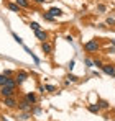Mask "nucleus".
Returning a JSON list of instances; mask_svg holds the SVG:
<instances>
[{
	"label": "nucleus",
	"mask_w": 115,
	"mask_h": 121,
	"mask_svg": "<svg viewBox=\"0 0 115 121\" xmlns=\"http://www.w3.org/2000/svg\"><path fill=\"white\" fill-rule=\"evenodd\" d=\"M82 48H84V51H86V52L92 54V52H97V51L100 49V43L97 41V38H94V39L87 41L86 44H82Z\"/></svg>",
	"instance_id": "f257e3e1"
},
{
	"label": "nucleus",
	"mask_w": 115,
	"mask_h": 121,
	"mask_svg": "<svg viewBox=\"0 0 115 121\" xmlns=\"http://www.w3.org/2000/svg\"><path fill=\"white\" fill-rule=\"evenodd\" d=\"M28 77H30V74L26 72V70H23V69H20V70H17L15 72V80H17V85H23L25 82L28 80Z\"/></svg>",
	"instance_id": "f03ea898"
},
{
	"label": "nucleus",
	"mask_w": 115,
	"mask_h": 121,
	"mask_svg": "<svg viewBox=\"0 0 115 121\" xmlns=\"http://www.w3.org/2000/svg\"><path fill=\"white\" fill-rule=\"evenodd\" d=\"M17 95V88H12V87H0V97L2 98H7V97H15Z\"/></svg>",
	"instance_id": "7ed1b4c3"
},
{
	"label": "nucleus",
	"mask_w": 115,
	"mask_h": 121,
	"mask_svg": "<svg viewBox=\"0 0 115 121\" xmlns=\"http://www.w3.org/2000/svg\"><path fill=\"white\" fill-rule=\"evenodd\" d=\"M3 106L8 108V110H13V108L18 106V101L15 97H7V98H3Z\"/></svg>",
	"instance_id": "20e7f679"
},
{
	"label": "nucleus",
	"mask_w": 115,
	"mask_h": 121,
	"mask_svg": "<svg viewBox=\"0 0 115 121\" xmlns=\"http://www.w3.org/2000/svg\"><path fill=\"white\" fill-rule=\"evenodd\" d=\"M53 49H54V48H53V43H49V41H43V43H41V51H43L46 56H51V54H53Z\"/></svg>",
	"instance_id": "39448f33"
},
{
	"label": "nucleus",
	"mask_w": 115,
	"mask_h": 121,
	"mask_svg": "<svg viewBox=\"0 0 115 121\" xmlns=\"http://www.w3.org/2000/svg\"><path fill=\"white\" fill-rule=\"evenodd\" d=\"M100 69H102L104 74H107V75H110V77H114V79H115V65H114V64H104Z\"/></svg>",
	"instance_id": "423d86ee"
},
{
	"label": "nucleus",
	"mask_w": 115,
	"mask_h": 121,
	"mask_svg": "<svg viewBox=\"0 0 115 121\" xmlns=\"http://www.w3.org/2000/svg\"><path fill=\"white\" fill-rule=\"evenodd\" d=\"M31 106H33V105H31L30 101L26 100V98H23L21 101H18V106H17V108H18L20 111H30V110H31Z\"/></svg>",
	"instance_id": "0eeeda50"
},
{
	"label": "nucleus",
	"mask_w": 115,
	"mask_h": 121,
	"mask_svg": "<svg viewBox=\"0 0 115 121\" xmlns=\"http://www.w3.org/2000/svg\"><path fill=\"white\" fill-rule=\"evenodd\" d=\"M35 36H36V39H39L41 43H43V41H48V31L38 30V31H35Z\"/></svg>",
	"instance_id": "6e6552de"
},
{
	"label": "nucleus",
	"mask_w": 115,
	"mask_h": 121,
	"mask_svg": "<svg viewBox=\"0 0 115 121\" xmlns=\"http://www.w3.org/2000/svg\"><path fill=\"white\" fill-rule=\"evenodd\" d=\"M7 8H8L10 12H13V13H20V12H21V7L17 5L15 2H7Z\"/></svg>",
	"instance_id": "1a4fd4ad"
},
{
	"label": "nucleus",
	"mask_w": 115,
	"mask_h": 121,
	"mask_svg": "<svg viewBox=\"0 0 115 121\" xmlns=\"http://www.w3.org/2000/svg\"><path fill=\"white\" fill-rule=\"evenodd\" d=\"M25 98L30 101L31 105H36V103H38V95H36L35 92H28V93L25 95Z\"/></svg>",
	"instance_id": "9d476101"
},
{
	"label": "nucleus",
	"mask_w": 115,
	"mask_h": 121,
	"mask_svg": "<svg viewBox=\"0 0 115 121\" xmlns=\"http://www.w3.org/2000/svg\"><path fill=\"white\" fill-rule=\"evenodd\" d=\"M48 13H49V15H53L54 18H58V17H62V10H61V8H58V7H51V8L48 10Z\"/></svg>",
	"instance_id": "9b49d317"
},
{
	"label": "nucleus",
	"mask_w": 115,
	"mask_h": 121,
	"mask_svg": "<svg viewBox=\"0 0 115 121\" xmlns=\"http://www.w3.org/2000/svg\"><path fill=\"white\" fill-rule=\"evenodd\" d=\"M97 106H99L100 110H109V108H110V103L107 100H104V98H99V100H97Z\"/></svg>",
	"instance_id": "f8f14e48"
},
{
	"label": "nucleus",
	"mask_w": 115,
	"mask_h": 121,
	"mask_svg": "<svg viewBox=\"0 0 115 121\" xmlns=\"http://www.w3.org/2000/svg\"><path fill=\"white\" fill-rule=\"evenodd\" d=\"M87 111L92 113V115H99V113H100V108L97 106V103H94V105H87Z\"/></svg>",
	"instance_id": "ddd939ff"
},
{
	"label": "nucleus",
	"mask_w": 115,
	"mask_h": 121,
	"mask_svg": "<svg viewBox=\"0 0 115 121\" xmlns=\"http://www.w3.org/2000/svg\"><path fill=\"white\" fill-rule=\"evenodd\" d=\"M15 3L20 5L23 10H28V8H30V5H31V3H30V0H15Z\"/></svg>",
	"instance_id": "4468645a"
},
{
	"label": "nucleus",
	"mask_w": 115,
	"mask_h": 121,
	"mask_svg": "<svg viewBox=\"0 0 115 121\" xmlns=\"http://www.w3.org/2000/svg\"><path fill=\"white\" fill-rule=\"evenodd\" d=\"M96 12L97 13H105V12H107V5H105V3H97Z\"/></svg>",
	"instance_id": "2eb2a0df"
},
{
	"label": "nucleus",
	"mask_w": 115,
	"mask_h": 121,
	"mask_svg": "<svg viewBox=\"0 0 115 121\" xmlns=\"http://www.w3.org/2000/svg\"><path fill=\"white\" fill-rule=\"evenodd\" d=\"M41 17H43V20H44V21H51V23H53V21H56V18H54L53 15H49L48 12H44V13H41Z\"/></svg>",
	"instance_id": "dca6fc26"
},
{
	"label": "nucleus",
	"mask_w": 115,
	"mask_h": 121,
	"mask_svg": "<svg viewBox=\"0 0 115 121\" xmlns=\"http://www.w3.org/2000/svg\"><path fill=\"white\" fill-rule=\"evenodd\" d=\"M66 79L71 82V83H77V82H79V77H77V75H74V74H71V72L66 75Z\"/></svg>",
	"instance_id": "f3484780"
},
{
	"label": "nucleus",
	"mask_w": 115,
	"mask_h": 121,
	"mask_svg": "<svg viewBox=\"0 0 115 121\" xmlns=\"http://www.w3.org/2000/svg\"><path fill=\"white\" fill-rule=\"evenodd\" d=\"M41 111H43V110H41V106H38V105H33L31 110H30L31 115H41Z\"/></svg>",
	"instance_id": "a211bd4d"
},
{
	"label": "nucleus",
	"mask_w": 115,
	"mask_h": 121,
	"mask_svg": "<svg viewBox=\"0 0 115 121\" xmlns=\"http://www.w3.org/2000/svg\"><path fill=\"white\" fill-rule=\"evenodd\" d=\"M31 116H33V115H31L30 111H23V113L20 115L18 118H20V120H21V121H28V120H30V118H31Z\"/></svg>",
	"instance_id": "6ab92c4d"
},
{
	"label": "nucleus",
	"mask_w": 115,
	"mask_h": 121,
	"mask_svg": "<svg viewBox=\"0 0 115 121\" xmlns=\"http://www.w3.org/2000/svg\"><path fill=\"white\" fill-rule=\"evenodd\" d=\"M28 26L33 30V31H38V30H41V26H39V23H36V21H30L28 23Z\"/></svg>",
	"instance_id": "aec40b11"
},
{
	"label": "nucleus",
	"mask_w": 115,
	"mask_h": 121,
	"mask_svg": "<svg viewBox=\"0 0 115 121\" xmlns=\"http://www.w3.org/2000/svg\"><path fill=\"white\" fill-rule=\"evenodd\" d=\"M105 25H107V26H110V28H112V26H115V18L107 17V18H105Z\"/></svg>",
	"instance_id": "412c9836"
},
{
	"label": "nucleus",
	"mask_w": 115,
	"mask_h": 121,
	"mask_svg": "<svg viewBox=\"0 0 115 121\" xmlns=\"http://www.w3.org/2000/svg\"><path fill=\"white\" fill-rule=\"evenodd\" d=\"M44 88H46V92H48V93H56V87H54V85H44Z\"/></svg>",
	"instance_id": "4be33fe9"
},
{
	"label": "nucleus",
	"mask_w": 115,
	"mask_h": 121,
	"mask_svg": "<svg viewBox=\"0 0 115 121\" xmlns=\"http://www.w3.org/2000/svg\"><path fill=\"white\" fill-rule=\"evenodd\" d=\"M12 36H13V39L17 41V43H18V44H21V46H23V44H25V43H23V39H21V38H20L18 35H17V33H13V31H12Z\"/></svg>",
	"instance_id": "5701e85b"
},
{
	"label": "nucleus",
	"mask_w": 115,
	"mask_h": 121,
	"mask_svg": "<svg viewBox=\"0 0 115 121\" xmlns=\"http://www.w3.org/2000/svg\"><path fill=\"white\" fill-rule=\"evenodd\" d=\"M92 60H94V67H99V69H100V67L104 65L102 59H99V57H96V59H92Z\"/></svg>",
	"instance_id": "b1692460"
},
{
	"label": "nucleus",
	"mask_w": 115,
	"mask_h": 121,
	"mask_svg": "<svg viewBox=\"0 0 115 121\" xmlns=\"http://www.w3.org/2000/svg\"><path fill=\"white\" fill-rule=\"evenodd\" d=\"M7 80H8V77L3 75V74H0V87H3V85L7 83Z\"/></svg>",
	"instance_id": "393cba45"
},
{
	"label": "nucleus",
	"mask_w": 115,
	"mask_h": 121,
	"mask_svg": "<svg viewBox=\"0 0 115 121\" xmlns=\"http://www.w3.org/2000/svg\"><path fill=\"white\" fill-rule=\"evenodd\" d=\"M2 74H3V75H7V77H15V72H13V70H10V69H7V70H3Z\"/></svg>",
	"instance_id": "a878e982"
},
{
	"label": "nucleus",
	"mask_w": 115,
	"mask_h": 121,
	"mask_svg": "<svg viewBox=\"0 0 115 121\" xmlns=\"http://www.w3.org/2000/svg\"><path fill=\"white\" fill-rule=\"evenodd\" d=\"M84 64H86L87 67H94V60L89 59V57H86V59H84Z\"/></svg>",
	"instance_id": "bb28decb"
},
{
	"label": "nucleus",
	"mask_w": 115,
	"mask_h": 121,
	"mask_svg": "<svg viewBox=\"0 0 115 121\" xmlns=\"http://www.w3.org/2000/svg\"><path fill=\"white\" fill-rule=\"evenodd\" d=\"M74 65H76V60H74V59H71L69 62H67V69H69V70H72Z\"/></svg>",
	"instance_id": "cd10ccee"
},
{
	"label": "nucleus",
	"mask_w": 115,
	"mask_h": 121,
	"mask_svg": "<svg viewBox=\"0 0 115 121\" xmlns=\"http://www.w3.org/2000/svg\"><path fill=\"white\" fill-rule=\"evenodd\" d=\"M97 28H99V30H107L109 26H107L105 23H99V25H97Z\"/></svg>",
	"instance_id": "c85d7f7f"
},
{
	"label": "nucleus",
	"mask_w": 115,
	"mask_h": 121,
	"mask_svg": "<svg viewBox=\"0 0 115 121\" xmlns=\"http://www.w3.org/2000/svg\"><path fill=\"white\" fill-rule=\"evenodd\" d=\"M38 92H39V93H44V92H46L44 85H38Z\"/></svg>",
	"instance_id": "c756f323"
},
{
	"label": "nucleus",
	"mask_w": 115,
	"mask_h": 121,
	"mask_svg": "<svg viewBox=\"0 0 115 121\" xmlns=\"http://www.w3.org/2000/svg\"><path fill=\"white\" fill-rule=\"evenodd\" d=\"M107 52H109V54H115V46H110V48L107 49Z\"/></svg>",
	"instance_id": "7c9ffc66"
},
{
	"label": "nucleus",
	"mask_w": 115,
	"mask_h": 121,
	"mask_svg": "<svg viewBox=\"0 0 115 121\" xmlns=\"http://www.w3.org/2000/svg\"><path fill=\"white\" fill-rule=\"evenodd\" d=\"M30 2H33V3H36V5H41V3H44L46 0H30Z\"/></svg>",
	"instance_id": "2f4dec72"
},
{
	"label": "nucleus",
	"mask_w": 115,
	"mask_h": 121,
	"mask_svg": "<svg viewBox=\"0 0 115 121\" xmlns=\"http://www.w3.org/2000/svg\"><path fill=\"white\" fill-rule=\"evenodd\" d=\"M72 39H74V38H72L71 35H67V36H66V41H67V43H72Z\"/></svg>",
	"instance_id": "473e14b6"
},
{
	"label": "nucleus",
	"mask_w": 115,
	"mask_h": 121,
	"mask_svg": "<svg viewBox=\"0 0 115 121\" xmlns=\"http://www.w3.org/2000/svg\"><path fill=\"white\" fill-rule=\"evenodd\" d=\"M109 43H110V46H115V38H112V39H109Z\"/></svg>",
	"instance_id": "72a5a7b5"
},
{
	"label": "nucleus",
	"mask_w": 115,
	"mask_h": 121,
	"mask_svg": "<svg viewBox=\"0 0 115 121\" xmlns=\"http://www.w3.org/2000/svg\"><path fill=\"white\" fill-rule=\"evenodd\" d=\"M2 121H8V120H7V118H5V116H3V118H2Z\"/></svg>",
	"instance_id": "f704fd0d"
}]
</instances>
